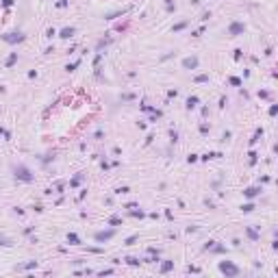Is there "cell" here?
<instances>
[{"instance_id":"1","label":"cell","mask_w":278,"mask_h":278,"mask_svg":"<svg viewBox=\"0 0 278 278\" xmlns=\"http://www.w3.org/2000/svg\"><path fill=\"white\" fill-rule=\"evenodd\" d=\"M220 272L226 274V276H239L241 274V269H239L235 263H230V261H220Z\"/></svg>"},{"instance_id":"2","label":"cell","mask_w":278,"mask_h":278,"mask_svg":"<svg viewBox=\"0 0 278 278\" xmlns=\"http://www.w3.org/2000/svg\"><path fill=\"white\" fill-rule=\"evenodd\" d=\"M13 172H15V178H18V180H24V182H31L33 178H35V176L31 174V170H26L24 165H18Z\"/></svg>"},{"instance_id":"3","label":"cell","mask_w":278,"mask_h":278,"mask_svg":"<svg viewBox=\"0 0 278 278\" xmlns=\"http://www.w3.org/2000/svg\"><path fill=\"white\" fill-rule=\"evenodd\" d=\"M243 31H246V24H241V22H232L228 26V35L230 37H237L239 33H243Z\"/></svg>"},{"instance_id":"4","label":"cell","mask_w":278,"mask_h":278,"mask_svg":"<svg viewBox=\"0 0 278 278\" xmlns=\"http://www.w3.org/2000/svg\"><path fill=\"white\" fill-rule=\"evenodd\" d=\"M182 68H187V70H189V68H191V70H193V68H198V59H196V57L185 59V61H182Z\"/></svg>"},{"instance_id":"5","label":"cell","mask_w":278,"mask_h":278,"mask_svg":"<svg viewBox=\"0 0 278 278\" xmlns=\"http://www.w3.org/2000/svg\"><path fill=\"white\" fill-rule=\"evenodd\" d=\"M115 235V230H107V232H98V235H96V239H98V241H107V239H111V237H113Z\"/></svg>"},{"instance_id":"6","label":"cell","mask_w":278,"mask_h":278,"mask_svg":"<svg viewBox=\"0 0 278 278\" xmlns=\"http://www.w3.org/2000/svg\"><path fill=\"white\" fill-rule=\"evenodd\" d=\"M74 33H76V29H74V26H68V29H63V31H61V37H63V39H70V37L74 35Z\"/></svg>"},{"instance_id":"7","label":"cell","mask_w":278,"mask_h":278,"mask_svg":"<svg viewBox=\"0 0 278 278\" xmlns=\"http://www.w3.org/2000/svg\"><path fill=\"white\" fill-rule=\"evenodd\" d=\"M261 191V189L259 187H248L246 189V191H243V196H246V198H254V196H257V193Z\"/></svg>"},{"instance_id":"8","label":"cell","mask_w":278,"mask_h":278,"mask_svg":"<svg viewBox=\"0 0 278 278\" xmlns=\"http://www.w3.org/2000/svg\"><path fill=\"white\" fill-rule=\"evenodd\" d=\"M68 243H72V246H78V243H81L78 235H74V232H70V235H68Z\"/></svg>"},{"instance_id":"9","label":"cell","mask_w":278,"mask_h":278,"mask_svg":"<svg viewBox=\"0 0 278 278\" xmlns=\"http://www.w3.org/2000/svg\"><path fill=\"white\" fill-rule=\"evenodd\" d=\"M198 104V98L196 96H191V98H187V109H193Z\"/></svg>"},{"instance_id":"10","label":"cell","mask_w":278,"mask_h":278,"mask_svg":"<svg viewBox=\"0 0 278 278\" xmlns=\"http://www.w3.org/2000/svg\"><path fill=\"white\" fill-rule=\"evenodd\" d=\"M172 267H174V263H172V261H165V263L161 265V272H170Z\"/></svg>"},{"instance_id":"11","label":"cell","mask_w":278,"mask_h":278,"mask_svg":"<svg viewBox=\"0 0 278 278\" xmlns=\"http://www.w3.org/2000/svg\"><path fill=\"white\" fill-rule=\"evenodd\" d=\"M241 211H243V213H250V211H254V204H252V202L243 204V207H241Z\"/></svg>"},{"instance_id":"12","label":"cell","mask_w":278,"mask_h":278,"mask_svg":"<svg viewBox=\"0 0 278 278\" xmlns=\"http://www.w3.org/2000/svg\"><path fill=\"white\" fill-rule=\"evenodd\" d=\"M126 263H128V265H139V259H133V257H128V259H126Z\"/></svg>"},{"instance_id":"13","label":"cell","mask_w":278,"mask_h":278,"mask_svg":"<svg viewBox=\"0 0 278 278\" xmlns=\"http://www.w3.org/2000/svg\"><path fill=\"white\" fill-rule=\"evenodd\" d=\"M137 239H139V235H133V237H128V239H126V246H130V243H133V241H137Z\"/></svg>"},{"instance_id":"14","label":"cell","mask_w":278,"mask_h":278,"mask_svg":"<svg viewBox=\"0 0 278 278\" xmlns=\"http://www.w3.org/2000/svg\"><path fill=\"white\" fill-rule=\"evenodd\" d=\"M0 246H11V241H9V239H4V237H0Z\"/></svg>"},{"instance_id":"15","label":"cell","mask_w":278,"mask_h":278,"mask_svg":"<svg viewBox=\"0 0 278 278\" xmlns=\"http://www.w3.org/2000/svg\"><path fill=\"white\" fill-rule=\"evenodd\" d=\"M185 26H187V22H180L178 26H174V31H180V29H185Z\"/></svg>"},{"instance_id":"16","label":"cell","mask_w":278,"mask_h":278,"mask_svg":"<svg viewBox=\"0 0 278 278\" xmlns=\"http://www.w3.org/2000/svg\"><path fill=\"white\" fill-rule=\"evenodd\" d=\"M196 81H198V83H207V81H209V76H198Z\"/></svg>"},{"instance_id":"17","label":"cell","mask_w":278,"mask_h":278,"mask_svg":"<svg viewBox=\"0 0 278 278\" xmlns=\"http://www.w3.org/2000/svg\"><path fill=\"white\" fill-rule=\"evenodd\" d=\"M11 2H13V0H2V4H4V7H9Z\"/></svg>"}]
</instances>
